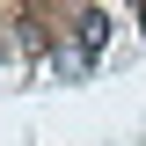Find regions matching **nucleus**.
<instances>
[{"mask_svg": "<svg viewBox=\"0 0 146 146\" xmlns=\"http://www.w3.org/2000/svg\"><path fill=\"white\" fill-rule=\"evenodd\" d=\"M139 22H146V0H139Z\"/></svg>", "mask_w": 146, "mask_h": 146, "instance_id": "obj_2", "label": "nucleus"}, {"mask_svg": "<svg viewBox=\"0 0 146 146\" xmlns=\"http://www.w3.org/2000/svg\"><path fill=\"white\" fill-rule=\"evenodd\" d=\"M102 36H110V22H102V15H80V51H95Z\"/></svg>", "mask_w": 146, "mask_h": 146, "instance_id": "obj_1", "label": "nucleus"}]
</instances>
